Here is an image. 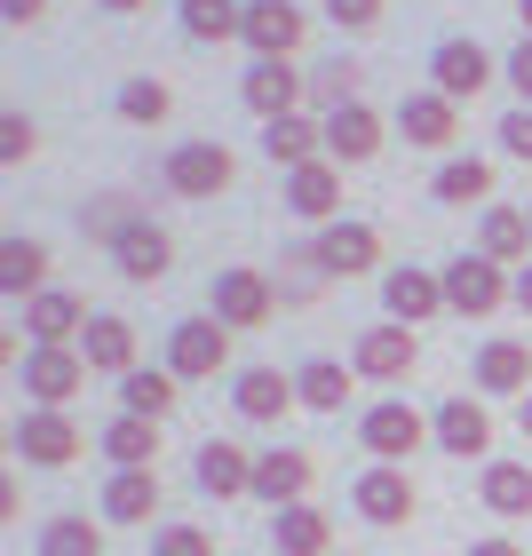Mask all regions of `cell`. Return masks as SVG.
<instances>
[{"instance_id": "obj_1", "label": "cell", "mask_w": 532, "mask_h": 556, "mask_svg": "<svg viewBox=\"0 0 532 556\" xmlns=\"http://www.w3.org/2000/svg\"><path fill=\"white\" fill-rule=\"evenodd\" d=\"M438 278H445V311L453 318H493V311H509V302H517L509 270H501L493 255H453Z\"/></svg>"}, {"instance_id": "obj_2", "label": "cell", "mask_w": 532, "mask_h": 556, "mask_svg": "<svg viewBox=\"0 0 532 556\" xmlns=\"http://www.w3.org/2000/svg\"><path fill=\"white\" fill-rule=\"evenodd\" d=\"M16 374H24V397H33V406H72V397L88 390V374H96V366H88L72 342H33Z\"/></svg>"}, {"instance_id": "obj_3", "label": "cell", "mask_w": 532, "mask_h": 556, "mask_svg": "<svg viewBox=\"0 0 532 556\" xmlns=\"http://www.w3.org/2000/svg\"><path fill=\"white\" fill-rule=\"evenodd\" d=\"M160 175H167L175 199H223V191H231V175H239V160H231V143L199 136V143H175Z\"/></svg>"}, {"instance_id": "obj_4", "label": "cell", "mask_w": 532, "mask_h": 556, "mask_svg": "<svg viewBox=\"0 0 532 556\" xmlns=\"http://www.w3.org/2000/svg\"><path fill=\"white\" fill-rule=\"evenodd\" d=\"M9 438H16V453H24L33 469H64V462H80V445H88L80 421H72L64 406H24Z\"/></svg>"}, {"instance_id": "obj_5", "label": "cell", "mask_w": 532, "mask_h": 556, "mask_svg": "<svg viewBox=\"0 0 532 556\" xmlns=\"http://www.w3.org/2000/svg\"><path fill=\"white\" fill-rule=\"evenodd\" d=\"M215 366H231V326H223L215 311L183 318L167 334V374H175V382H215Z\"/></svg>"}, {"instance_id": "obj_6", "label": "cell", "mask_w": 532, "mask_h": 556, "mask_svg": "<svg viewBox=\"0 0 532 556\" xmlns=\"http://www.w3.org/2000/svg\"><path fill=\"white\" fill-rule=\"evenodd\" d=\"M239 104L255 119H287V112L311 104V80L294 72V56H255V64H246V80H239Z\"/></svg>"}, {"instance_id": "obj_7", "label": "cell", "mask_w": 532, "mask_h": 556, "mask_svg": "<svg viewBox=\"0 0 532 556\" xmlns=\"http://www.w3.org/2000/svg\"><path fill=\"white\" fill-rule=\"evenodd\" d=\"M350 366H358L366 382H414V374H421V342H414V326H397V318L366 326L358 350H350Z\"/></svg>"}, {"instance_id": "obj_8", "label": "cell", "mask_w": 532, "mask_h": 556, "mask_svg": "<svg viewBox=\"0 0 532 556\" xmlns=\"http://www.w3.org/2000/svg\"><path fill=\"white\" fill-rule=\"evenodd\" d=\"M207 302H215V318L239 334V326H263L287 294H278V278H270V270H246V263H239V270H223V278H215V294H207Z\"/></svg>"}, {"instance_id": "obj_9", "label": "cell", "mask_w": 532, "mask_h": 556, "mask_svg": "<svg viewBox=\"0 0 532 556\" xmlns=\"http://www.w3.org/2000/svg\"><path fill=\"white\" fill-rule=\"evenodd\" d=\"M429 88L453 96V104H469V96L493 88V56L477 40H438V56H429Z\"/></svg>"}, {"instance_id": "obj_10", "label": "cell", "mask_w": 532, "mask_h": 556, "mask_svg": "<svg viewBox=\"0 0 532 556\" xmlns=\"http://www.w3.org/2000/svg\"><path fill=\"white\" fill-rule=\"evenodd\" d=\"M429 438H438L453 462H485L493 453V414L477 406V397H445V406L429 414Z\"/></svg>"}, {"instance_id": "obj_11", "label": "cell", "mask_w": 532, "mask_h": 556, "mask_svg": "<svg viewBox=\"0 0 532 556\" xmlns=\"http://www.w3.org/2000/svg\"><path fill=\"white\" fill-rule=\"evenodd\" d=\"M326 119V160H334V167H366L373 160V151H382V112H373V104H342V112H318Z\"/></svg>"}, {"instance_id": "obj_12", "label": "cell", "mask_w": 532, "mask_h": 556, "mask_svg": "<svg viewBox=\"0 0 532 556\" xmlns=\"http://www.w3.org/2000/svg\"><path fill=\"white\" fill-rule=\"evenodd\" d=\"M231 406H239V421H287L294 406H302V390H294V374H278V366H246L239 382H231Z\"/></svg>"}, {"instance_id": "obj_13", "label": "cell", "mask_w": 532, "mask_h": 556, "mask_svg": "<svg viewBox=\"0 0 532 556\" xmlns=\"http://www.w3.org/2000/svg\"><path fill=\"white\" fill-rule=\"evenodd\" d=\"M350 501H358L366 525H405L414 517V477H405V462H373L358 485H350Z\"/></svg>"}, {"instance_id": "obj_14", "label": "cell", "mask_w": 532, "mask_h": 556, "mask_svg": "<svg viewBox=\"0 0 532 556\" xmlns=\"http://www.w3.org/2000/svg\"><path fill=\"white\" fill-rule=\"evenodd\" d=\"M255 56H294L302 40H311V16L294 9V0H246V33H239Z\"/></svg>"}, {"instance_id": "obj_15", "label": "cell", "mask_w": 532, "mask_h": 556, "mask_svg": "<svg viewBox=\"0 0 532 556\" xmlns=\"http://www.w3.org/2000/svg\"><path fill=\"white\" fill-rule=\"evenodd\" d=\"M167 263H175V239L160 231V223H128V231L112 239V270L128 278V287H151V278H167Z\"/></svg>"}, {"instance_id": "obj_16", "label": "cell", "mask_w": 532, "mask_h": 556, "mask_svg": "<svg viewBox=\"0 0 532 556\" xmlns=\"http://www.w3.org/2000/svg\"><path fill=\"white\" fill-rule=\"evenodd\" d=\"M311 255H318L326 278H358V270L382 263V231H373V223H326Z\"/></svg>"}, {"instance_id": "obj_17", "label": "cell", "mask_w": 532, "mask_h": 556, "mask_svg": "<svg viewBox=\"0 0 532 556\" xmlns=\"http://www.w3.org/2000/svg\"><path fill=\"white\" fill-rule=\"evenodd\" d=\"M382 311H390L397 326H421V318H438V311H445V278H438V270H414V263L382 270Z\"/></svg>"}, {"instance_id": "obj_18", "label": "cell", "mask_w": 532, "mask_h": 556, "mask_svg": "<svg viewBox=\"0 0 532 556\" xmlns=\"http://www.w3.org/2000/svg\"><path fill=\"white\" fill-rule=\"evenodd\" d=\"M358 438H366V453L373 462H405V453H414L421 438H429V421L405 406V397H382V406H373L366 421H358Z\"/></svg>"}, {"instance_id": "obj_19", "label": "cell", "mask_w": 532, "mask_h": 556, "mask_svg": "<svg viewBox=\"0 0 532 556\" xmlns=\"http://www.w3.org/2000/svg\"><path fill=\"white\" fill-rule=\"evenodd\" d=\"M191 477H199V493L239 501V493H255V453L231 445V438H207V445H199V462H191Z\"/></svg>"}, {"instance_id": "obj_20", "label": "cell", "mask_w": 532, "mask_h": 556, "mask_svg": "<svg viewBox=\"0 0 532 556\" xmlns=\"http://www.w3.org/2000/svg\"><path fill=\"white\" fill-rule=\"evenodd\" d=\"M397 136L421 143V151H445L453 136H461V104H453V96H438V88L405 96V104H397Z\"/></svg>"}, {"instance_id": "obj_21", "label": "cell", "mask_w": 532, "mask_h": 556, "mask_svg": "<svg viewBox=\"0 0 532 556\" xmlns=\"http://www.w3.org/2000/svg\"><path fill=\"white\" fill-rule=\"evenodd\" d=\"M263 160H278V167H311V160H326V119H311V112H287V119H263Z\"/></svg>"}, {"instance_id": "obj_22", "label": "cell", "mask_w": 532, "mask_h": 556, "mask_svg": "<svg viewBox=\"0 0 532 556\" xmlns=\"http://www.w3.org/2000/svg\"><path fill=\"white\" fill-rule=\"evenodd\" d=\"M287 215H302V223H334V215H342V167H334V160L294 167V175H287Z\"/></svg>"}, {"instance_id": "obj_23", "label": "cell", "mask_w": 532, "mask_h": 556, "mask_svg": "<svg viewBox=\"0 0 532 556\" xmlns=\"http://www.w3.org/2000/svg\"><path fill=\"white\" fill-rule=\"evenodd\" d=\"M24 334H33V342H80L88 334V302L72 294V287L33 294V302H24Z\"/></svg>"}, {"instance_id": "obj_24", "label": "cell", "mask_w": 532, "mask_h": 556, "mask_svg": "<svg viewBox=\"0 0 532 556\" xmlns=\"http://www.w3.org/2000/svg\"><path fill=\"white\" fill-rule=\"evenodd\" d=\"M302 493H311V453H294V445L255 453V501H270V509H294Z\"/></svg>"}, {"instance_id": "obj_25", "label": "cell", "mask_w": 532, "mask_h": 556, "mask_svg": "<svg viewBox=\"0 0 532 556\" xmlns=\"http://www.w3.org/2000/svg\"><path fill=\"white\" fill-rule=\"evenodd\" d=\"M469 366H477V390L485 397H532V350L524 342H485Z\"/></svg>"}, {"instance_id": "obj_26", "label": "cell", "mask_w": 532, "mask_h": 556, "mask_svg": "<svg viewBox=\"0 0 532 556\" xmlns=\"http://www.w3.org/2000/svg\"><path fill=\"white\" fill-rule=\"evenodd\" d=\"M477 255H493L501 270L532 263V215L524 207H485V223H477Z\"/></svg>"}, {"instance_id": "obj_27", "label": "cell", "mask_w": 532, "mask_h": 556, "mask_svg": "<svg viewBox=\"0 0 532 556\" xmlns=\"http://www.w3.org/2000/svg\"><path fill=\"white\" fill-rule=\"evenodd\" d=\"M80 358H88L96 374H119V382H128V374H136V326H128V318H88Z\"/></svg>"}, {"instance_id": "obj_28", "label": "cell", "mask_w": 532, "mask_h": 556, "mask_svg": "<svg viewBox=\"0 0 532 556\" xmlns=\"http://www.w3.org/2000/svg\"><path fill=\"white\" fill-rule=\"evenodd\" d=\"M175 24H183V40L223 48V40L246 33V0H183V9H175Z\"/></svg>"}, {"instance_id": "obj_29", "label": "cell", "mask_w": 532, "mask_h": 556, "mask_svg": "<svg viewBox=\"0 0 532 556\" xmlns=\"http://www.w3.org/2000/svg\"><path fill=\"white\" fill-rule=\"evenodd\" d=\"M270 548H278V556H334V525H326L311 501H294V509H278Z\"/></svg>"}, {"instance_id": "obj_30", "label": "cell", "mask_w": 532, "mask_h": 556, "mask_svg": "<svg viewBox=\"0 0 532 556\" xmlns=\"http://www.w3.org/2000/svg\"><path fill=\"white\" fill-rule=\"evenodd\" d=\"M151 509H160V477H151V469H112L104 525H151Z\"/></svg>"}, {"instance_id": "obj_31", "label": "cell", "mask_w": 532, "mask_h": 556, "mask_svg": "<svg viewBox=\"0 0 532 556\" xmlns=\"http://www.w3.org/2000/svg\"><path fill=\"white\" fill-rule=\"evenodd\" d=\"M0 294H9V302L48 294V247L40 239H9V247H0Z\"/></svg>"}, {"instance_id": "obj_32", "label": "cell", "mask_w": 532, "mask_h": 556, "mask_svg": "<svg viewBox=\"0 0 532 556\" xmlns=\"http://www.w3.org/2000/svg\"><path fill=\"white\" fill-rule=\"evenodd\" d=\"M104 453H112V469H151V462H160V421L112 414L104 421Z\"/></svg>"}, {"instance_id": "obj_33", "label": "cell", "mask_w": 532, "mask_h": 556, "mask_svg": "<svg viewBox=\"0 0 532 556\" xmlns=\"http://www.w3.org/2000/svg\"><path fill=\"white\" fill-rule=\"evenodd\" d=\"M350 374H358V366H342V358H311V366L294 374L302 406H311V414H342V406H350Z\"/></svg>"}, {"instance_id": "obj_34", "label": "cell", "mask_w": 532, "mask_h": 556, "mask_svg": "<svg viewBox=\"0 0 532 556\" xmlns=\"http://www.w3.org/2000/svg\"><path fill=\"white\" fill-rule=\"evenodd\" d=\"M119 414L167 421V414H175V374H167V366H136L128 382H119Z\"/></svg>"}, {"instance_id": "obj_35", "label": "cell", "mask_w": 532, "mask_h": 556, "mask_svg": "<svg viewBox=\"0 0 532 556\" xmlns=\"http://www.w3.org/2000/svg\"><path fill=\"white\" fill-rule=\"evenodd\" d=\"M485 509L493 517H532V469L524 462H485Z\"/></svg>"}, {"instance_id": "obj_36", "label": "cell", "mask_w": 532, "mask_h": 556, "mask_svg": "<svg viewBox=\"0 0 532 556\" xmlns=\"http://www.w3.org/2000/svg\"><path fill=\"white\" fill-rule=\"evenodd\" d=\"M429 191L445 199V207H469V199H493V160H445L438 175H429Z\"/></svg>"}, {"instance_id": "obj_37", "label": "cell", "mask_w": 532, "mask_h": 556, "mask_svg": "<svg viewBox=\"0 0 532 556\" xmlns=\"http://www.w3.org/2000/svg\"><path fill=\"white\" fill-rule=\"evenodd\" d=\"M167 112H175V88L151 80V72H136V80L119 88V119H136V128H160Z\"/></svg>"}, {"instance_id": "obj_38", "label": "cell", "mask_w": 532, "mask_h": 556, "mask_svg": "<svg viewBox=\"0 0 532 556\" xmlns=\"http://www.w3.org/2000/svg\"><path fill=\"white\" fill-rule=\"evenodd\" d=\"M40 556H104V525H88V517H48V525H40Z\"/></svg>"}, {"instance_id": "obj_39", "label": "cell", "mask_w": 532, "mask_h": 556, "mask_svg": "<svg viewBox=\"0 0 532 556\" xmlns=\"http://www.w3.org/2000/svg\"><path fill=\"white\" fill-rule=\"evenodd\" d=\"M311 104H326V112L358 104V64H350V56H334V64H318V72H311Z\"/></svg>"}, {"instance_id": "obj_40", "label": "cell", "mask_w": 532, "mask_h": 556, "mask_svg": "<svg viewBox=\"0 0 532 556\" xmlns=\"http://www.w3.org/2000/svg\"><path fill=\"white\" fill-rule=\"evenodd\" d=\"M33 151H40V128L24 112H9V119H0V167H24Z\"/></svg>"}, {"instance_id": "obj_41", "label": "cell", "mask_w": 532, "mask_h": 556, "mask_svg": "<svg viewBox=\"0 0 532 556\" xmlns=\"http://www.w3.org/2000/svg\"><path fill=\"white\" fill-rule=\"evenodd\" d=\"M151 556H215V541L199 533V525H160V541H151Z\"/></svg>"}, {"instance_id": "obj_42", "label": "cell", "mask_w": 532, "mask_h": 556, "mask_svg": "<svg viewBox=\"0 0 532 556\" xmlns=\"http://www.w3.org/2000/svg\"><path fill=\"white\" fill-rule=\"evenodd\" d=\"M382 9H390V0H326V16H334L342 33H373V24H382Z\"/></svg>"}, {"instance_id": "obj_43", "label": "cell", "mask_w": 532, "mask_h": 556, "mask_svg": "<svg viewBox=\"0 0 532 556\" xmlns=\"http://www.w3.org/2000/svg\"><path fill=\"white\" fill-rule=\"evenodd\" d=\"M501 151H509V160H524V167H532V104L501 112Z\"/></svg>"}, {"instance_id": "obj_44", "label": "cell", "mask_w": 532, "mask_h": 556, "mask_svg": "<svg viewBox=\"0 0 532 556\" xmlns=\"http://www.w3.org/2000/svg\"><path fill=\"white\" fill-rule=\"evenodd\" d=\"M509 88H517L524 104H532V33H524V40L509 48Z\"/></svg>"}, {"instance_id": "obj_45", "label": "cell", "mask_w": 532, "mask_h": 556, "mask_svg": "<svg viewBox=\"0 0 532 556\" xmlns=\"http://www.w3.org/2000/svg\"><path fill=\"white\" fill-rule=\"evenodd\" d=\"M48 16V0H0V24H9V33H24V24H40Z\"/></svg>"}, {"instance_id": "obj_46", "label": "cell", "mask_w": 532, "mask_h": 556, "mask_svg": "<svg viewBox=\"0 0 532 556\" xmlns=\"http://www.w3.org/2000/svg\"><path fill=\"white\" fill-rule=\"evenodd\" d=\"M469 556H524L517 541H469Z\"/></svg>"}, {"instance_id": "obj_47", "label": "cell", "mask_w": 532, "mask_h": 556, "mask_svg": "<svg viewBox=\"0 0 532 556\" xmlns=\"http://www.w3.org/2000/svg\"><path fill=\"white\" fill-rule=\"evenodd\" d=\"M517 311H524V318H532V263H524V270H517Z\"/></svg>"}, {"instance_id": "obj_48", "label": "cell", "mask_w": 532, "mask_h": 556, "mask_svg": "<svg viewBox=\"0 0 532 556\" xmlns=\"http://www.w3.org/2000/svg\"><path fill=\"white\" fill-rule=\"evenodd\" d=\"M96 9H112V16H136V9H151V0H96Z\"/></svg>"}, {"instance_id": "obj_49", "label": "cell", "mask_w": 532, "mask_h": 556, "mask_svg": "<svg viewBox=\"0 0 532 556\" xmlns=\"http://www.w3.org/2000/svg\"><path fill=\"white\" fill-rule=\"evenodd\" d=\"M517 16H524V33H532V0H517Z\"/></svg>"}, {"instance_id": "obj_50", "label": "cell", "mask_w": 532, "mask_h": 556, "mask_svg": "<svg viewBox=\"0 0 532 556\" xmlns=\"http://www.w3.org/2000/svg\"><path fill=\"white\" fill-rule=\"evenodd\" d=\"M524 438H532V397H524Z\"/></svg>"}, {"instance_id": "obj_51", "label": "cell", "mask_w": 532, "mask_h": 556, "mask_svg": "<svg viewBox=\"0 0 532 556\" xmlns=\"http://www.w3.org/2000/svg\"><path fill=\"white\" fill-rule=\"evenodd\" d=\"M524 215H532V207H524Z\"/></svg>"}]
</instances>
